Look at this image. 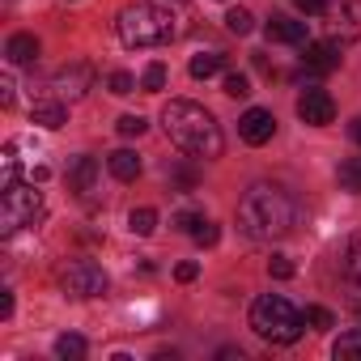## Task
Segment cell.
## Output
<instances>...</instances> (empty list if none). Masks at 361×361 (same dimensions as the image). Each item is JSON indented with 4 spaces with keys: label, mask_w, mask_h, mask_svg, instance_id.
Wrapping results in <instances>:
<instances>
[{
    "label": "cell",
    "mask_w": 361,
    "mask_h": 361,
    "mask_svg": "<svg viewBox=\"0 0 361 361\" xmlns=\"http://www.w3.org/2000/svg\"><path fill=\"white\" fill-rule=\"evenodd\" d=\"M302 323L323 331V327H331V310H323V306H306V310H302Z\"/></svg>",
    "instance_id": "cell-25"
},
{
    "label": "cell",
    "mask_w": 361,
    "mask_h": 361,
    "mask_svg": "<svg viewBox=\"0 0 361 361\" xmlns=\"http://www.w3.org/2000/svg\"><path fill=\"white\" fill-rule=\"evenodd\" d=\"M47 174H51L47 166H35V170H30V183H47Z\"/></svg>",
    "instance_id": "cell-37"
},
{
    "label": "cell",
    "mask_w": 361,
    "mask_h": 361,
    "mask_svg": "<svg viewBox=\"0 0 361 361\" xmlns=\"http://www.w3.org/2000/svg\"><path fill=\"white\" fill-rule=\"evenodd\" d=\"M30 123H39V128H64V123H68L64 98H39V102L30 106Z\"/></svg>",
    "instance_id": "cell-14"
},
{
    "label": "cell",
    "mask_w": 361,
    "mask_h": 361,
    "mask_svg": "<svg viewBox=\"0 0 361 361\" xmlns=\"http://www.w3.org/2000/svg\"><path fill=\"white\" fill-rule=\"evenodd\" d=\"M39 221H43V196L35 192V183L30 188H22V183L5 188V196H0V230L18 234V230L39 226Z\"/></svg>",
    "instance_id": "cell-5"
},
{
    "label": "cell",
    "mask_w": 361,
    "mask_h": 361,
    "mask_svg": "<svg viewBox=\"0 0 361 361\" xmlns=\"http://www.w3.org/2000/svg\"><path fill=\"white\" fill-rule=\"evenodd\" d=\"M5 56H9V64H35L39 60V39L35 35H13L5 43Z\"/></svg>",
    "instance_id": "cell-15"
},
{
    "label": "cell",
    "mask_w": 361,
    "mask_h": 361,
    "mask_svg": "<svg viewBox=\"0 0 361 361\" xmlns=\"http://www.w3.org/2000/svg\"><path fill=\"white\" fill-rule=\"evenodd\" d=\"M13 314V293L5 289V293H0V319H9Z\"/></svg>",
    "instance_id": "cell-36"
},
{
    "label": "cell",
    "mask_w": 361,
    "mask_h": 361,
    "mask_svg": "<svg viewBox=\"0 0 361 361\" xmlns=\"http://www.w3.org/2000/svg\"><path fill=\"white\" fill-rule=\"evenodd\" d=\"M331 68H340V43H336V39H323V43H306V56H302V73H306V77H327Z\"/></svg>",
    "instance_id": "cell-10"
},
{
    "label": "cell",
    "mask_w": 361,
    "mask_h": 361,
    "mask_svg": "<svg viewBox=\"0 0 361 361\" xmlns=\"http://www.w3.org/2000/svg\"><path fill=\"white\" fill-rule=\"evenodd\" d=\"M238 136H243L247 145H268V140L276 136V115L264 111V106H251V111L238 119Z\"/></svg>",
    "instance_id": "cell-11"
},
{
    "label": "cell",
    "mask_w": 361,
    "mask_h": 361,
    "mask_svg": "<svg viewBox=\"0 0 361 361\" xmlns=\"http://www.w3.org/2000/svg\"><path fill=\"white\" fill-rule=\"evenodd\" d=\"M0 106H13V77H0Z\"/></svg>",
    "instance_id": "cell-35"
},
{
    "label": "cell",
    "mask_w": 361,
    "mask_h": 361,
    "mask_svg": "<svg viewBox=\"0 0 361 361\" xmlns=\"http://www.w3.org/2000/svg\"><path fill=\"white\" fill-rule=\"evenodd\" d=\"M115 26L123 47H161L174 39V13L161 5H128Z\"/></svg>",
    "instance_id": "cell-3"
},
{
    "label": "cell",
    "mask_w": 361,
    "mask_h": 361,
    "mask_svg": "<svg viewBox=\"0 0 361 361\" xmlns=\"http://www.w3.org/2000/svg\"><path fill=\"white\" fill-rule=\"evenodd\" d=\"M348 132H353V140L361 145V119H353V123H348Z\"/></svg>",
    "instance_id": "cell-38"
},
{
    "label": "cell",
    "mask_w": 361,
    "mask_h": 361,
    "mask_svg": "<svg viewBox=\"0 0 361 361\" xmlns=\"http://www.w3.org/2000/svg\"><path fill=\"white\" fill-rule=\"evenodd\" d=\"M293 221H298V204L276 183H255L238 200V230L251 243H276L293 230Z\"/></svg>",
    "instance_id": "cell-1"
},
{
    "label": "cell",
    "mask_w": 361,
    "mask_h": 361,
    "mask_svg": "<svg viewBox=\"0 0 361 361\" xmlns=\"http://www.w3.org/2000/svg\"><path fill=\"white\" fill-rule=\"evenodd\" d=\"M331 357H336V361H361V327L344 331V336L331 344Z\"/></svg>",
    "instance_id": "cell-17"
},
{
    "label": "cell",
    "mask_w": 361,
    "mask_h": 361,
    "mask_svg": "<svg viewBox=\"0 0 361 361\" xmlns=\"http://www.w3.org/2000/svg\"><path fill=\"white\" fill-rule=\"evenodd\" d=\"M170 188H196V170H192V166L170 170Z\"/></svg>",
    "instance_id": "cell-28"
},
{
    "label": "cell",
    "mask_w": 361,
    "mask_h": 361,
    "mask_svg": "<svg viewBox=\"0 0 361 361\" xmlns=\"http://www.w3.org/2000/svg\"><path fill=\"white\" fill-rule=\"evenodd\" d=\"M196 276H200V264H192V259L174 268V281H183V285H188V281H196Z\"/></svg>",
    "instance_id": "cell-34"
},
{
    "label": "cell",
    "mask_w": 361,
    "mask_h": 361,
    "mask_svg": "<svg viewBox=\"0 0 361 361\" xmlns=\"http://www.w3.org/2000/svg\"><path fill=\"white\" fill-rule=\"evenodd\" d=\"M106 166H111V174L119 178V183H132V178L140 174V157H136L132 149H115V153L106 157Z\"/></svg>",
    "instance_id": "cell-16"
},
{
    "label": "cell",
    "mask_w": 361,
    "mask_h": 361,
    "mask_svg": "<svg viewBox=\"0 0 361 361\" xmlns=\"http://www.w3.org/2000/svg\"><path fill=\"white\" fill-rule=\"evenodd\" d=\"M94 183H98V161L94 157H73V166H68V192L85 200L94 192Z\"/></svg>",
    "instance_id": "cell-12"
},
{
    "label": "cell",
    "mask_w": 361,
    "mask_h": 361,
    "mask_svg": "<svg viewBox=\"0 0 361 361\" xmlns=\"http://www.w3.org/2000/svg\"><path fill=\"white\" fill-rule=\"evenodd\" d=\"M251 327H255V336L259 340H268V344H298V336H302V314L281 298V293H264V298H255V306H251Z\"/></svg>",
    "instance_id": "cell-4"
},
{
    "label": "cell",
    "mask_w": 361,
    "mask_h": 361,
    "mask_svg": "<svg viewBox=\"0 0 361 361\" xmlns=\"http://www.w3.org/2000/svg\"><path fill=\"white\" fill-rule=\"evenodd\" d=\"M226 94H230V98H247V94H251V81H247L243 73H230V77H226Z\"/></svg>",
    "instance_id": "cell-26"
},
{
    "label": "cell",
    "mask_w": 361,
    "mask_h": 361,
    "mask_svg": "<svg viewBox=\"0 0 361 361\" xmlns=\"http://www.w3.org/2000/svg\"><path fill=\"white\" fill-rule=\"evenodd\" d=\"M336 178H340V188H344V192H361V157H348V161H340Z\"/></svg>",
    "instance_id": "cell-20"
},
{
    "label": "cell",
    "mask_w": 361,
    "mask_h": 361,
    "mask_svg": "<svg viewBox=\"0 0 361 361\" xmlns=\"http://www.w3.org/2000/svg\"><path fill=\"white\" fill-rule=\"evenodd\" d=\"M51 90H56V98L77 102V98H85V90H94V68L90 64H64L51 77Z\"/></svg>",
    "instance_id": "cell-9"
},
{
    "label": "cell",
    "mask_w": 361,
    "mask_h": 361,
    "mask_svg": "<svg viewBox=\"0 0 361 361\" xmlns=\"http://www.w3.org/2000/svg\"><path fill=\"white\" fill-rule=\"evenodd\" d=\"M192 238H196L200 247H213V243H217V226H213V221H204V226H200V230H196Z\"/></svg>",
    "instance_id": "cell-33"
},
{
    "label": "cell",
    "mask_w": 361,
    "mask_h": 361,
    "mask_svg": "<svg viewBox=\"0 0 361 361\" xmlns=\"http://www.w3.org/2000/svg\"><path fill=\"white\" fill-rule=\"evenodd\" d=\"M56 357L81 361V357H85V340H81V336H60V340H56Z\"/></svg>",
    "instance_id": "cell-22"
},
{
    "label": "cell",
    "mask_w": 361,
    "mask_h": 361,
    "mask_svg": "<svg viewBox=\"0 0 361 361\" xmlns=\"http://www.w3.org/2000/svg\"><path fill=\"white\" fill-rule=\"evenodd\" d=\"M327 26L336 43H353L361 39V0H327Z\"/></svg>",
    "instance_id": "cell-7"
},
{
    "label": "cell",
    "mask_w": 361,
    "mask_h": 361,
    "mask_svg": "<svg viewBox=\"0 0 361 361\" xmlns=\"http://www.w3.org/2000/svg\"><path fill=\"white\" fill-rule=\"evenodd\" d=\"M298 9H302L306 18H323V13H327V0H298Z\"/></svg>",
    "instance_id": "cell-32"
},
{
    "label": "cell",
    "mask_w": 361,
    "mask_h": 361,
    "mask_svg": "<svg viewBox=\"0 0 361 361\" xmlns=\"http://www.w3.org/2000/svg\"><path fill=\"white\" fill-rule=\"evenodd\" d=\"M221 64H226V60H221L217 51L196 56V60H192V77H196V81H209V77H217V73H221Z\"/></svg>",
    "instance_id": "cell-21"
},
{
    "label": "cell",
    "mask_w": 361,
    "mask_h": 361,
    "mask_svg": "<svg viewBox=\"0 0 361 361\" xmlns=\"http://www.w3.org/2000/svg\"><path fill=\"white\" fill-rule=\"evenodd\" d=\"M344 276L361 289V230L348 238V247H344Z\"/></svg>",
    "instance_id": "cell-18"
},
{
    "label": "cell",
    "mask_w": 361,
    "mask_h": 361,
    "mask_svg": "<svg viewBox=\"0 0 361 361\" xmlns=\"http://www.w3.org/2000/svg\"><path fill=\"white\" fill-rule=\"evenodd\" d=\"M174 226L183 230V234H196V230L204 226V217H200V213H178V217H174Z\"/></svg>",
    "instance_id": "cell-31"
},
{
    "label": "cell",
    "mask_w": 361,
    "mask_h": 361,
    "mask_svg": "<svg viewBox=\"0 0 361 361\" xmlns=\"http://www.w3.org/2000/svg\"><path fill=\"white\" fill-rule=\"evenodd\" d=\"M132 90H136V77H132V73H111V94L123 98V94H132Z\"/></svg>",
    "instance_id": "cell-27"
},
{
    "label": "cell",
    "mask_w": 361,
    "mask_h": 361,
    "mask_svg": "<svg viewBox=\"0 0 361 361\" xmlns=\"http://www.w3.org/2000/svg\"><path fill=\"white\" fill-rule=\"evenodd\" d=\"M128 230L140 234V238H149V234L157 230V213H153V209H132V213H128Z\"/></svg>",
    "instance_id": "cell-19"
},
{
    "label": "cell",
    "mask_w": 361,
    "mask_h": 361,
    "mask_svg": "<svg viewBox=\"0 0 361 361\" xmlns=\"http://www.w3.org/2000/svg\"><path fill=\"white\" fill-rule=\"evenodd\" d=\"M268 272H272L276 281H289V276H293V264H289L285 255H272V259H268Z\"/></svg>",
    "instance_id": "cell-30"
},
{
    "label": "cell",
    "mask_w": 361,
    "mask_h": 361,
    "mask_svg": "<svg viewBox=\"0 0 361 361\" xmlns=\"http://www.w3.org/2000/svg\"><path fill=\"white\" fill-rule=\"evenodd\" d=\"M60 289L68 298H98V293H106V272L94 259H73L60 268Z\"/></svg>",
    "instance_id": "cell-6"
},
{
    "label": "cell",
    "mask_w": 361,
    "mask_h": 361,
    "mask_svg": "<svg viewBox=\"0 0 361 361\" xmlns=\"http://www.w3.org/2000/svg\"><path fill=\"white\" fill-rule=\"evenodd\" d=\"M161 128L170 136L174 149H183L188 157H221V128L217 119L200 106V102H188V98H174L161 106Z\"/></svg>",
    "instance_id": "cell-2"
},
{
    "label": "cell",
    "mask_w": 361,
    "mask_h": 361,
    "mask_svg": "<svg viewBox=\"0 0 361 361\" xmlns=\"http://www.w3.org/2000/svg\"><path fill=\"white\" fill-rule=\"evenodd\" d=\"M264 35H268L272 43H289V47H306V43H310L306 22H293V18H272V22L264 26Z\"/></svg>",
    "instance_id": "cell-13"
},
{
    "label": "cell",
    "mask_w": 361,
    "mask_h": 361,
    "mask_svg": "<svg viewBox=\"0 0 361 361\" xmlns=\"http://www.w3.org/2000/svg\"><path fill=\"white\" fill-rule=\"evenodd\" d=\"M226 26H230V35H251L255 30V18L247 9H230L226 13Z\"/></svg>",
    "instance_id": "cell-23"
},
{
    "label": "cell",
    "mask_w": 361,
    "mask_h": 361,
    "mask_svg": "<svg viewBox=\"0 0 361 361\" xmlns=\"http://www.w3.org/2000/svg\"><path fill=\"white\" fill-rule=\"evenodd\" d=\"M298 119H302V123H310V128L331 123V119H336V102H331V94H327V90H319V85L302 90V94H298Z\"/></svg>",
    "instance_id": "cell-8"
},
{
    "label": "cell",
    "mask_w": 361,
    "mask_h": 361,
    "mask_svg": "<svg viewBox=\"0 0 361 361\" xmlns=\"http://www.w3.org/2000/svg\"><path fill=\"white\" fill-rule=\"evenodd\" d=\"M115 128H119V136H140V132H145V119H140V115H123Z\"/></svg>",
    "instance_id": "cell-29"
},
{
    "label": "cell",
    "mask_w": 361,
    "mask_h": 361,
    "mask_svg": "<svg viewBox=\"0 0 361 361\" xmlns=\"http://www.w3.org/2000/svg\"><path fill=\"white\" fill-rule=\"evenodd\" d=\"M161 85H166V68H161V64H149L145 77H140V90H145V94H157Z\"/></svg>",
    "instance_id": "cell-24"
}]
</instances>
